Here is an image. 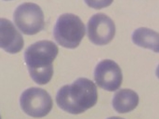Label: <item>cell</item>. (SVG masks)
I'll list each match as a JSON object with an SVG mask.
<instances>
[{
	"mask_svg": "<svg viewBox=\"0 0 159 119\" xmlns=\"http://www.w3.org/2000/svg\"><path fill=\"white\" fill-rule=\"evenodd\" d=\"M58 48L53 42L39 41L29 46L24 56L30 75L37 84H45L53 74V62L58 53Z\"/></svg>",
	"mask_w": 159,
	"mask_h": 119,
	"instance_id": "7a4b0ae2",
	"label": "cell"
},
{
	"mask_svg": "<svg viewBox=\"0 0 159 119\" xmlns=\"http://www.w3.org/2000/svg\"><path fill=\"white\" fill-rule=\"evenodd\" d=\"M139 100L138 95L134 90L129 89H121L115 94L112 105L117 112L125 113L134 109L139 104Z\"/></svg>",
	"mask_w": 159,
	"mask_h": 119,
	"instance_id": "9c48e42d",
	"label": "cell"
},
{
	"mask_svg": "<svg viewBox=\"0 0 159 119\" xmlns=\"http://www.w3.org/2000/svg\"><path fill=\"white\" fill-rule=\"evenodd\" d=\"M98 98L95 84L87 78L80 77L58 91L56 101L64 111L72 114L82 113L93 106Z\"/></svg>",
	"mask_w": 159,
	"mask_h": 119,
	"instance_id": "6da1fadb",
	"label": "cell"
},
{
	"mask_svg": "<svg viewBox=\"0 0 159 119\" xmlns=\"http://www.w3.org/2000/svg\"><path fill=\"white\" fill-rule=\"evenodd\" d=\"M0 47L10 54L19 52L23 48V37L12 22L5 18H0Z\"/></svg>",
	"mask_w": 159,
	"mask_h": 119,
	"instance_id": "ba28073f",
	"label": "cell"
},
{
	"mask_svg": "<svg viewBox=\"0 0 159 119\" xmlns=\"http://www.w3.org/2000/svg\"><path fill=\"white\" fill-rule=\"evenodd\" d=\"M85 25L80 18L66 13L58 18L53 30L54 38L61 46L69 49L78 46L85 34Z\"/></svg>",
	"mask_w": 159,
	"mask_h": 119,
	"instance_id": "3957f363",
	"label": "cell"
},
{
	"mask_svg": "<svg viewBox=\"0 0 159 119\" xmlns=\"http://www.w3.org/2000/svg\"><path fill=\"white\" fill-rule=\"evenodd\" d=\"M20 104L27 114L40 118L46 116L50 112L53 103L51 96L46 90L38 87H31L22 93Z\"/></svg>",
	"mask_w": 159,
	"mask_h": 119,
	"instance_id": "5b68a950",
	"label": "cell"
},
{
	"mask_svg": "<svg viewBox=\"0 0 159 119\" xmlns=\"http://www.w3.org/2000/svg\"><path fill=\"white\" fill-rule=\"evenodd\" d=\"M107 119H125L122 117H110L107 118Z\"/></svg>",
	"mask_w": 159,
	"mask_h": 119,
	"instance_id": "7c38bea8",
	"label": "cell"
},
{
	"mask_svg": "<svg viewBox=\"0 0 159 119\" xmlns=\"http://www.w3.org/2000/svg\"><path fill=\"white\" fill-rule=\"evenodd\" d=\"M16 25L24 34L32 35L43 30L45 22L43 12L38 4L25 2L18 5L13 14Z\"/></svg>",
	"mask_w": 159,
	"mask_h": 119,
	"instance_id": "277c9868",
	"label": "cell"
},
{
	"mask_svg": "<svg viewBox=\"0 0 159 119\" xmlns=\"http://www.w3.org/2000/svg\"><path fill=\"white\" fill-rule=\"evenodd\" d=\"M156 74L157 77L159 79V64L156 69Z\"/></svg>",
	"mask_w": 159,
	"mask_h": 119,
	"instance_id": "8fae6325",
	"label": "cell"
},
{
	"mask_svg": "<svg viewBox=\"0 0 159 119\" xmlns=\"http://www.w3.org/2000/svg\"><path fill=\"white\" fill-rule=\"evenodd\" d=\"M94 78L101 88L113 91L119 88L122 81L120 68L114 61L109 59L103 60L96 65L94 71Z\"/></svg>",
	"mask_w": 159,
	"mask_h": 119,
	"instance_id": "52a82bcc",
	"label": "cell"
},
{
	"mask_svg": "<svg viewBox=\"0 0 159 119\" xmlns=\"http://www.w3.org/2000/svg\"><path fill=\"white\" fill-rule=\"evenodd\" d=\"M132 39L138 46L159 52V33L153 30L144 27L139 28L133 33Z\"/></svg>",
	"mask_w": 159,
	"mask_h": 119,
	"instance_id": "30bf717a",
	"label": "cell"
},
{
	"mask_svg": "<svg viewBox=\"0 0 159 119\" xmlns=\"http://www.w3.org/2000/svg\"><path fill=\"white\" fill-rule=\"evenodd\" d=\"M115 30L113 21L102 13L93 15L87 23L88 36L93 43L97 45H103L109 43L113 38Z\"/></svg>",
	"mask_w": 159,
	"mask_h": 119,
	"instance_id": "8992f818",
	"label": "cell"
}]
</instances>
